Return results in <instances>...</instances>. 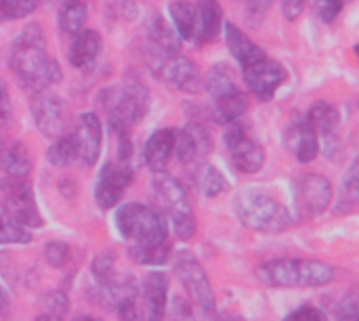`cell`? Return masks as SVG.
<instances>
[{
	"instance_id": "obj_1",
	"label": "cell",
	"mask_w": 359,
	"mask_h": 321,
	"mask_svg": "<svg viewBox=\"0 0 359 321\" xmlns=\"http://www.w3.org/2000/svg\"><path fill=\"white\" fill-rule=\"evenodd\" d=\"M116 227L128 244V259H133L137 265L158 267L168 261V225L158 208L128 202L118 208Z\"/></svg>"
},
{
	"instance_id": "obj_2",
	"label": "cell",
	"mask_w": 359,
	"mask_h": 321,
	"mask_svg": "<svg viewBox=\"0 0 359 321\" xmlns=\"http://www.w3.org/2000/svg\"><path fill=\"white\" fill-rule=\"evenodd\" d=\"M8 65L19 86L29 93H42L61 82V65L46 53V36L38 23H27L13 40Z\"/></svg>"
},
{
	"instance_id": "obj_3",
	"label": "cell",
	"mask_w": 359,
	"mask_h": 321,
	"mask_svg": "<svg viewBox=\"0 0 359 321\" xmlns=\"http://www.w3.org/2000/svg\"><path fill=\"white\" fill-rule=\"evenodd\" d=\"M257 280L269 288H322L337 280V269L316 259H273L257 267Z\"/></svg>"
},
{
	"instance_id": "obj_4",
	"label": "cell",
	"mask_w": 359,
	"mask_h": 321,
	"mask_svg": "<svg viewBox=\"0 0 359 321\" xmlns=\"http://www.w3.org/2000/svg\"><path fill=\"white\" fill-rule=\"evenodd\" d=\"M97 103L105 111L111 130H130L145 116L149 93L137 76H128L122 84L103 88Z\"/></svg>"
},
{
	"instance_id": "obj_5",
	"label": "cell",
	"mask_w": 359,
	"mask_h": 321,
	"mask_svg": "<svg viewBox=\"0 0 359 321\" xmlns=\"http://www.w3.org/2000/svg\"><path fill=\"white\" fill-rule=\"evenodd\" d=\"M233 212L246 229L259 233H282L292 225L288 208L259 189H242L233 198Z\"/></svg>"
},
{
	"instance_id": "obj_6",
	"label": "cell",
	"mask_w": 359,
	"mask_h": 321,
	"mask_svg": "<svg viewBox=\"0 0 359 321\" xmlns=\"http://www.w3.org/2000/svg\"><path fill=\"white\" fill-rule=\"evenodd\" d=\"M151 193L156 204L168 214L172 221L175 235L179 240H191L196 235V217L191 210V200L187 189L179 179L168 175L166 170L154 172L151 177Z\"/></svg>"
},
{
	"instance_id": "obj_7",
	"label": "cell",
	"mask_w": 359,
	"mask_h": 321,
	"mask_svg": "<svg viewBox=\"0 0 359 321\" xmlns=\"http://www.w3.org/2000/svg\"><path fill=\"white\" fill-rule=\"evenodd\" d=\"M147 65L156 78L164 80L168 86L196 95L202 90V71L198 63L183 57L181 53H162L158 48L147 50Z\"/></svg>"
},
{
	"instance_id": "obj_8",
	"label": "cell",
	"mask_w": 359,
	"mask_h": 321,
	"mask_svg": "<svg viewBox=\"0 0 359 321\" xmlns=\"http://www.w3.org/2000/svg\"><path fill=\"white\" fill-rule=\"evenodd\" d=\"M175 273L179 282L183 284V288L187 290L189 299L198 305V309L204 315H212L217 309V296L212 292L206 269L189 250L175 252Z\"/></svg>"
},
{
	"instance_id": "obj_9",
	"label": "cell",
	"mask_w": 359,
	"mask_h": 321,
	"mask_svg": "<svg viewBox=\"0 0 359 321\" xmlns=\"http://www.w3.org/2000/svg\"><path fill=\"white\" fill-rule=\"evenodd\" d=\"M334 196L332 183L318 172H303L292 183L294 210L301 221H309L326 212Z\"/></svg>"
},
{
	"instance_id": "obj_10",
	"label": "cell",
	"mask_w": 359,
	"mask_h": 321,
	"mask_svg": "<svg viewBox=\"0 0 359 321\" xmlns=\"http://www.w3.org/2000/svg\"><path fill=\"white\" fill-rule=\"evenodd\" d=\"M0 200L2 206L23 225V227H42V217L36 206L32 183L25 177H2L0 179Z\"/></svg>"
},
{
	"instance_id": "obj_11",
	"label": "cell",
	"mask_w": 359,
	"mask_h": 321,
	"mask_svg": "<svg viewBox=\"0 0 359 321\" xmlns=\"http://www.w3.org/2000/svg\"><path fill=\"white\" fill-rule=\"evenodd\" d=\"M225 145L229 147L231 153V164L238 172H259L265 164V149L261 143H257L250 132L248 126L242 120L229 122L227 130H225Z\"/></svg>"
},
{
	"instance_id": "obj_12",
	"label": "cell",
	"mask_w": 359,
	"mask_h": 321,
	"mask_svg": "<svg viewBox=\"0 0 359 321\" xmlns=\"http://www.w3.org/2000/svg\"><path fill=\"white\" fill-rule=\"evenodd\" d=\"M133 179H135V170L130 166V160H122V158L109 160L97 177V185H95L97 204L103 210L114 208L122 200L124 191L130 187Z\"/></svg>"
},
{
	"instance_id": "obj_13",
	"label": "cell",
	"mask_w": 359,
	"mask_h": 321,
	"mask_svg": "<svg viewBox=\"0 0 359 321\" xmlns=\"http://www.w3.org/2000/svg\"><path fill=\"white\" fill-rule=\"evenodd\" d=\"M244 82L248 86V90L259 99V101H269L273 99L276 90L286 82L288 71L286 67L271 59V57H263L261 61H257L250 67H244Z\"/></svg>"
},
{
	"instance_id": "obj_14",
	"label": "cell",
	"mask_w": 359,
	"mask_h": 321,
	"mask_svg": "<svg viewBox=\"0 0 359 321\" xmlns=\"http://www.w3.org/2000/svg\"><path fill=\"white\" fill-rule=\"evenodd\" d=\"M32 116L36 128L50 139H57L65 132L67 126V105L59 95L53 93H36L32 99Z\"/></svg>"
},
{
	"instance_id": "obj_15",
	"label": "cell",
	"mask_w": 359,
	"mask_h": 321,
	"mask_svg": "<svg viewBox=\"0 0 359 321\" xmlns=\"http://www.w3.org/2000/svg\"><path fill=\"white\" fill-rule=\"evenodd\" d=\"M143 321H162L168 307V278L162 271L147 273L139 288Z\"/></svg>"
},
{
	"instance_id": "obj_16",
	"label": "cell",
	"mask_w": 359,
	"mask_h": 321,
	"mask_svg": "<svg viewBox=\"0 0 359 321\" xmlns=\"http://www.w3.org/2000/svg\"><path fill=\"white\" fill-rule=\"evenodd\" d=\"M72 135L76 137V143H78L80 162L84 166H93L99 160L101 145H103V126H101L99 116L93 111L80 114Z\"/></svg>"
},
{
	"instance_id": "obj_17",
	"label": "cell",
	"mask_w": 359,
	"mask_h": 321,
	"mask_svg": "<svg viewBox=\"0 0 359 321\" xmlns=\"http://www.w3.org/2000/svg\"><path fill=\"white\" fill-rule=\"evenodd\" d=\"M212 149V137L206 126L200 122H187L181 130H177L175 153L181 164H194L204 158Z\"/></svg>"
},
{
	"instance_id": "obj_18",
	"label": "cell",
	"mask_w": 359,
	"mask_h": 321,
	"mask_svg": "<svg viewBox=\"0 0 359 321\" xmlns=\"http://www.w3.org/2000/svg\"><path fill=\"white\" fill-rule=\"evenodd\" d=\"M286 147L288 151L301 162V164H309L318 158L320 153V143H318V132L309 126V122L303 118H297L294 122H290V126L286 128L284 135Z\"/></svg>"
},
{
	"instance_id": "obj_19",
	"label": "cell",
	"mask_w": 359,
	"mask_h": 321,
	"mask_svg": "<svg viewBox=\"0 0 359 321\" xmlns=\"http://www.w3.org/2000/svg\"><path fill=\"white\" fill-rule=\"evenodd\" d=\"M101 48H103V40H101V34L95 32V29H80L78 34H74V40H72V46H69V63L72 67L80 69V71H86L95 65L97 57L101 55Z\"/></svg>"
},
{
	"instance_id": "obj_20",
	"label": "cell",
	"mask_w": 359,
	"mask_h": 321,
	"mask_svg": "<svg viewBox=\"0 0 359 321\" xmlns=\"http://www.w3.org/2000/svg\"><path fill=\"white\" fill-rule=\"evenodd\" d=\"M175 139H177L175 128H160L147 139L143 158H145V164L149 166V170H154V172L166 170V166L175 153Z\"/></svg>"
},
{
	"instance_id": "obj_21",
	"label": "cell",
	"mask_w": 359,
	"mask_h": 321,
	"mask_svg": "<svg viewBox=\"0 0 359 321\" xmlns=\"http://www.w3.org/2000/svg\"><path fill=\"white\" fill-rule=\"evenodd\" d=\"M223 27H225V42L229 46V53L236 57V61L242 65V69L250 67L257 61H261L263 57H267V53L259 44H255L236 23L225 21Z\"/></svg>"
},
{
	"instance_id": "obj_22",
	"label": "cell",
	"mask_w": 359,
	"mask_h": 321,
	"mask_svg": "<svg viewBox=\"0 0 359 321\" xmlns=\"http://www.w3.org/2000/svg\"><path fill=\"white\" fill-rule=\"evenodd\" d=\"M246 111H248V97L246 93L240 90L238 84L212 97V118L221 124L242 120Z\"/></svg>"
},
{
	"instance_id": "obj_23",
	"label": "cell",
	"mask_w": 359,
	"mask_h": 321,
	"mask_svg": "<svg viewBox=\"0 0 359 321\" xmlns=\"http://www.w3.org/2000/svg\"><path fill=\"white\" fill-rule=\"evenodd\" d=\"M223 29V8L219 0H200L196 6V36L200 42H212Z\"/></svg>"
},
{
	"instance_id": "obj_24",
	"label": "cell",
	"mask_w": 359,
	"mask_h": 321,
	"mask_svg": "<svg viewBox=\"0 0 359 321\" xmlns=\"http://www.w3.org/2000/svg\"><path fill=\"white\" fill-rule=\"evenodd\" d=\"M34 160L29 149L19 141H8L0 145V170L8 177H25L32 172Z\"/></svg>"
},
{
	"instance_id": "obj_25",
	"label": "cell",
	"mask_w": 359,
	"mask_h": 321,
	"mask_svg": "<svg viewBox=\"0 0 359 321\" xmlns=\"http://www.w3.org/2000/svg\"><path fill=\"white\" fill-rule=\"evenodd\" d=\"M147 38L151 42V48H158L162 53H179L181 50L179 34L160 15H151L147 19Z\"/></svg>"
},
{
	"instance_id": "obj_26",
	"label": "cell",
	"mask_w": 359,
	"mask_h": 321,
	"mask_svg": "<svg viewBox=\"0 0 359 321\" xmlns=\"http://www.w3.org/2000/svg\"><path fill=\"white\" fill-rule=\"evenodd\" d=\"M309 126L318 132V135H324L326 139L334 137V132L339 130V124H341V114L339 109L332 105V103H326V101H318L309 107L307 111V118Z\"/></svg>"
},
{
	"instance_id": "obj_27",
	"label": "cell",
	"mask_w": 359,
	"mask_h": 321,
	"mask_svg": "<svg viewBox=\"0 0 359 321\" xmlns=\"http://www.w3.org/2000/svg\"><path fill=\"white\" fill-rule=\"evenodd\" d=\"M191 183H194V187H196L202 196H206V198H215V196L223 193V191L229 187V183H227V179L221 175V170L215 168L212 164H206V162H202V164H198V166L194 168V172H191Z\"/></svg>"
},
{
	"instance_id": "obj_28",
	"label": "cell",
	"mask_w": 359,
	"mask_h": 321,
	"mask_svg": "<svg viewBox=\"0 0 359 321\" xmlns=\"http://www.w3.org/2000/svg\"><path fill=\"white\" fill-rule=\"evenodd\" d=\"M46 160H48V164L55 166V168H65V166L76 164V162L80 160V151H78L76 137H74L72 132L59 135L57 141L48 147Z\"/></svg>"
},
{
	"instance_id": "obj_29",
	"label": "cell",
	"mask_w": 359,
	"mask_h": 321,
	"mask_svg": "<svg viewBox=\"0 0 359 321\" xmlns=\"http://www.w3.org/2000/svg\"><path fill=\"white\" fill-rule=\"evenodd\" d=\"M86 17H88V11H86L84 0H63L61 6H59L57 21H59V27H61L63 34L74 36L84 27Z\"/></svg>"
},
{
	"instance_id": "obj_30",
	"label": "cell",
	"mask_w": 359,
	"mask_h": 321,
	"mask_svg": "<svg viewBox=\"0 0 359 321\" xmlns=\"http://www.w3.org/2000/svg\"><path fill=\"white\" fill-rule=\"evenodd\" d=\"M172 27L181 40H191L196 36V6L187 0H175L168 6Z\"/></svg>"
},
{
	"instance_id": "obj_31",
	"label": "cell",
	"mask_w": 359,
	"mask_h": 321,
	"mask_svg": "<svg viewBox=\"0 0 359 321\" xmlns=\"http://www.w3.org/2000/svg\"><path fill=\"white\" fill-rule=\"evenodd\" d=\"M32 233L0 204V244H29Z\"/></svg>"
},
{
	"instance_id": "obj_32",
	"label": "cell",
	"mask_w": 359,
	"mask_h": 321,
	"mask_svg": "<svg viewBox=\"0 0 359 321\" xmlns=\"http://www.w3.org/2000/svg\"><path fill=\"white\" fill-rule=\"evenodd\" d=\"M231 86H236V78H233L231 67L227 63H217L210 69L208 78H206V90H208V95L215 97V95L231 88Z\"/></svg>"
},
{
	"instance_id": "obj_33",
	"label": "cell",
	"mask_w": 359,
	"mask_h": 321,
	"mask_svg": "<svg viewBox=\"0 0 359 321\" xmlns=\"http://www.w3.org/2000/svg\"><path fill=\"white\" fill-rule=\"evenodd\" d=\"M93 278H95V284L97 288H103L107 286L118 273H116V254L114 252H101L95 261H93Z\"/></svg>"
},
{
	"instance_id": "obj_34",
	"label": "cell",
	"mask_w": 359,
	"mask_h": 321,
	"mask_svg": "<svg viewBox=\"0 0 359 321\" xmlns=\"http://www.w3.org/2000/svg\"><path fill=\"white\" fill-rule=\"evenodd\" d=\"M358 204V162H353L343 179V198L339 202V214L351 212Z\"/></svg>"
},
{
	"instance_id": "obj_35",
	"label": "cell",
	"mask_w": 359,
	"mask_h": 321,
	"mask_svg": "<svg viewBox=\"0 0 359 321\" xmlns=\"http://www.w3.org/2000/svg\"><path fill=\"white\" fill-rule=\"evenodd\" d=\"M40 4L42 0H4L0 6V15L6 19H23L32 15Z\"/></svg>"
},
{
	"instance_id": "obj_36",
	"label": "cell",
	"mask_w": 359,
	"mask_h": 321,
	"mask_svg": "<svg viewBox=\"0 0 359 321\" xmlns=\"http://www.w3.org/2000/svg\"><path fill=\"white\" fill-rule=\"evenodd\" d=\"M44 261L50 265V267H57V269H61V267H65L69 261H72V248L65 244V242H48L46 246H44Z\"/></svg>"
},
{
	"instance_id": "obj_37",
	"label": "cell",
	"mask_w": 359,
	"mask_h": 321,
	"mask_svg": "<svg viewBox=\"0 0 359 321\" xmlns=\"http://www.w3.org/2000/svg\"><path fill=\"white\" fill-rule=\"evenodd\" d=\"M116 311H118L120 321H143V313L139 307V288L135 292L126 294L124 299H120L116 305Z\"/></svg>"
},
{
	"instance_id": "obj_38",
	"label": "cell",
	"mask_w": 359,
	"mask_h": 321,
	"mask_svg": "<svg viewBox=\"0 0 359 321\" xmlns=\"http://www.w3.org/2000/svg\"><path fill=\"white\" fill-rule=\"evenodd\" d=\"M334 317H337V321H359L358 294H355V290H349L339 301V305L334 307Z\"/></svg>"
},
{
	"instance_id": "obj_39",
	"label": "cell",
	"mask_w": 359,
	"mask_h": 321,
	"mask_svg": "<svg viewBox=\"0 0 359 321\" xmlns=\"http://www.w3.org/2000/svg\"><path fill=\"white\" fill-rule=\"evenodd\" d=\"M345 6V0H316V11L324 23H332Z\"/></svg>"
},
{
	"instance_id": "obj_40",
	"label": "cell",
	"mask_w": 359,
	"mask_h": 321,
	"mask_svg": "<svg viewBox=\"0 0 359 321\" xmlns=\"http://www.w3.org/2000/svg\"><path fill=\"white\" fill-rule=\"evenodd\" d=\"M13 120V103L6 90L4 80H0V130H4Z\"/></svg>"
},
{
	"instance_id": "obj_41",
	"label": "cell",
	"mask_w": 359,
	"mask_h": 321,
	"mask_svg": "<svg viewBox=\"0 0 359 321\" xmlns=\"http://www.w3.org/2000/svg\"><path fill=\"white\" fill-rule=\"evenodd\" d=\"M65 311H67V299H65V294H61V292H48V296H46V311L44 313H53V315H65Z\"/></svg>"
},
{
	"instance_id": "obj_42",
	"label": "cell",
	"mask_w": 359,
	"mask_h": 321,
	"mask_svg": "<svg viewBox=\"0 0 359 321\" xmlns=\"http://www.w3.org/2000/svg\"><path fill=\"white\" fill-rule=\"evenodd\" d=\"M273 4V0H248L246 2V15L252 23H259L263 19V15L269 11V6Z\"/></svg>"
},
{
	"instance_id": "obj_43",
	"label": "cell",
	"mask_w": 359,
	"mask_h": 321,
	"mask_svg": "<svg viewBox=\"0 0 359 321\" xmlns=\"http://www.w3.org/2000/svg\"><path fill=\"white\" fill-rule=\"evenodd\" d=\"M307 0H282V13L288 21H297L305 11Z\"/></svg>"
},
{
	"instance_id": "obj_44",
	"label": "cell",
	"mask_w": 359,
	"mask_h": 321,
	"mask_svg": "<svg viewBox=\"0 0 359 321\" xmlns=\"http://www.w3.org/2000/svg\"><path fill=\"white\" fill-rule=\"evenodd\" d=\"M316 311H318V309H316L313 305H303V307L294 309L292 313H288L282 321H313Z\"/></svg>"
},
{
	"instance_id": "obj_45",
	"label": "cell",
	"mask_w": 359,
	"mask_h": 321,
	"mask_svg": "<svg viewBox=\"0 0 359 321\" xmlns=\"http://www.w3.org/2000/svg\"><path fill=\"white\" fill-rule=\"evenodd\" d=\"M8 309H11V299H8L6 290L0 286V315H6Z\"/></svg>"
},
{
	"instance_id": "obj_46",
	"label": "cell",
	"mask_w": 359,
	"mask_h": 321,
	"mask_svg": "<svg viewBox=\"0 0 359 321\" xmlns=\"http://www.w3.org/2000/svg\"><path fill=\"white\" fill-rule=\"evenodd\" d=\"M36 321H63L61 315H53V313H42V315H38Z\"/></svg>"
},
{
	"instance_id": "obj_47",
	"label": "cell",
	"mask_w": 359,
	"mask_h": 321,
	"mask_svg": "<svg viewBox=\"0 0 359 321\" xmlns=\"http://www.w3.org/2000/svg\"><path fill=\"white\" fill-rule=\"evenodd\" d=\"M215 321H244L240 315H221V317H217Z\"/></svg>"
},
{
	"instance_id": "obj_48",
	"label": "cell",
	"mask_w": 359,
	"mask_h": 321,
	"mask_svg": "<svg viewBox=\"0 0 359 321\" xmlns=\"http://www.w3.org/2000/svg\"><path fill=\"white\" fill-rule=\"evenodd\" d=\"M74 321H101L99 317H93V315H80V317H76Z\"/></svg>"
},
{
	"instance_id": "obj_49",
	"label": "cell",
	"mask_w": 359,
	"mask_h": 321,
	"mask_svg": "<svg viewBox=\"0 0 359 321\" xmlns=\"http://www.w3.org/2000/svg\"><path fill=\"white\" fill-rule=\"evenodd\" d=\"M313 321H328V317H326V315H324V313L318 309V311H316V317H313Z\"/></svg>"
},
{
	"instance_id": "obj_50",
	"label": "cell",
	"mask_w": 359,
	"mask_h": 321,
	"mask_svg": "<svg viewBox=\"0 0 359 321\" xmlns=\"http://www.w3.org/2000/svg\"><path fill=\"white\" fill-rule=\"evenodd\" d=\"M2 2H4V0H0V6H2Z\"/></svg>"
},
{
	"instance_id": "obj_51",
	"label": "cell",
	"mask_w": 359,
	"mask_h": 321,
	"mask_svg": "<svg viewBox=\"0 0 359 321\" xmlns=\"http://www.w3.org/2000/svg\"><path fill=\"white\" fill-rule=\"evenodd\" d=\"M244 2H248V0H244Z\"/></svg>"
}]
</instances>
